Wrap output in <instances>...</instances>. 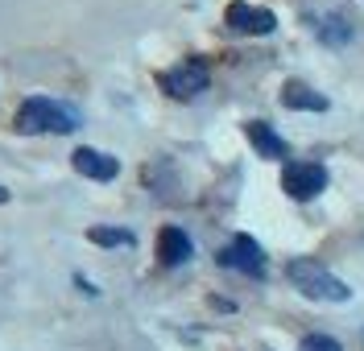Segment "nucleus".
<instances>
[{"instance_id": "1", "label": "nucleus", "mask_w": 364, "mask_h": 351, "mask_svg": "<svg viewBox=\"0 0 364 351\" xmlns=\"http://www.w3.org/2000/svg\"><path fill=\"white\" fill-rule=\"evenodd\" d=\"M13 128L21 133V137H42V133H75L79 128V112L67 108V104H58V99H46V95H29L21 108H17V120H13Z\"/></svg>"}, {"instance_id": "12", "label": "nucleus", "mask_w": 364, "mask_h": 351, "mask_svg": "<svg viewBox=\"0 0 364 351\" xmlns=\"http://www.w3.org/2000/svg\"><path fill=\"white\" fill-rule=\"evenodd\" d=\"M298 351H343V347H340V339H331V335H306L298 343Z\"/></svg>"}, {"instance_id": "5", "label": "nucleus", "mask_w": 364, "mask_h": 351, "mask_svg": "<svg viewBox=\"0 0 364 351\" xmlns=\"http://www.w3.org/2000/svg\"><path fill=\"white\" fill-rule=\"evenodd\" d=\"M220 264L236 269V273H249V277H265V252L252 235H236L228 248H220Z\"/></svg>"}, {"instance_id": "7", "label": "nucleus", "mask_w": 364, "mask_h": 351, "mask_svg": "<svg viewBox=\"0 0 364 351\" xmlns=\"http://www.w3.org/2000/svg\"><path fill=\"white\" fill-rule=\"evenodd\" d=\"M70 165H75V174H83L91 182H112L116 174H120V162H116L112 153H100V149H91V145L75 149V153H70Z\"/></svg>"}, {"instance_id": "10", "label": "nucleus", "mask_w": 364, "mask_h": 351, "mask_svg": "<svg viewBox=\"0 0 364 351\" xmlns=\"http://www.w3.org/2000/svg\"><path fill=\"white\" fill-rule=\"evenodd\" d=\"M245 133H249L252 149H257L261 157H286V153H290V149H286V140L277 137L265 120H249V124H245Z\"/></svg>"}, {"instance_id": "3", "label": "nucleus", "mask_w": 364, "mask_h": 351, "mask_svg": "<svg viewBox=\"0 0 364 351\" xmlns=\"http://www.w3.org/2000/svg\"><path fill=\"white\" fill-rule=\"evenodd\" d=\"M207 79H211V74H207L203 58H186V62H178V67L161 70L158 87L166 95H174V99H191V95L207 91Z\"/></svg>"}, {"instance_id": "11", "label": "nucleus", "mask_w": 364, "mask_h": 351, "mask_svg": "<svg viewBox=\"0 0 364 351\" xmlns=\"http://www.w3.org/2000/svg\"><path fill=\"white\" fill-rule=\"evenodd\" d=\"M87 240L100 244V248H120V244L129 248V244H133V232H124V228H91Z\"/></svg>"}, {"instance_id": "6", "label": "nucleus", "mask_w": 364, "mask_h": 351, "mask_svg": "<svg viewBox=\"0 0 364 351\" xmlns=\"http://www.w3.org/2000/svg\"><path fill=\"white\" fill-rule=\"evenodd\" d=\"M224 21L228 29H236V33H252V38H265L277 29V17H273L269 9H252L245 0H232L224 9Z\"/></svg>"}, {"instance_id": "9", "label": "nucleus", "mask_w": 364, "mask_h": 351, "mask_svg": "<svg viewBox=\"0 0 364 351\" xmlns=\"http://www.w3.org/2000/svg\"><path fill=\"white\" fill-rule=\"evenodd\" d=\"M282 104H286L290 112H327V108H331L327 95H318L315 87H306L302 79H290V83L282 87Z\"/></svg>"}, {"instance_id": "8", "label": "nucleus", "mask_w": 364, "mask_h": 351, "mask_svg": "<svg viewBox=\"0 0 364 351\" xmlns=\"http://www.w3.org/2000/svg\"><path fill=\"white\" fill-rule=\"evenodd\" d=\"M158 257H161V264H186V260L195 257V244H191V235L182 232V228H161V235H158Z\"/></svg>"}, {"instance_id": "2", "label": "nucleus", "mask_w": 364, "mask_h": 351, "mask_svg": "<svg viewBox=\"0 0 364 351\" xmlns=\"http://www.w3.org/2000/svg\"><path fill=\"white\" fill-rule=\"evenodd\" d=\"M286 277L294 281L311 302H348V298H352V289H348L331 269H323V264L311 260V257L290 260V264H286Z\"/></svg>"}, {"instance_id": "4", "label": "nucleus", "mask_w": 364, "mask_h": 351, "mask_svg": "<svg viewBox=\"0 0 364 351\" xmlns=\"http://www.w3.org/2000/svg\"><path fill=\"white\" fill-rule=\"evenodd\" d=\"M282 190L290 194V199H298V203H311V199H318L323 190H327V169L318 162H294L282 169Z\"/></svg>"}]
</instances>
